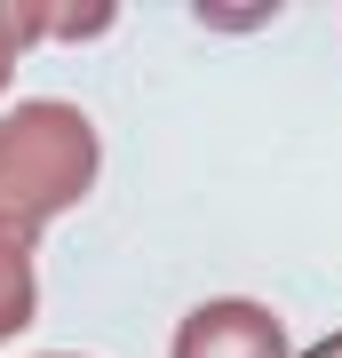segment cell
Masks as SVG:
<instances>
[{"mask_svg": "<svg viewBox=\"0 0 342 358\" xmlns=\"http://www.w3.org/2000/svg\"><path fill=\"white\" fill-rule=\"evenodd\" d=\"M96 128L80 103H16L0 112V223H16L24 239H40L64 207L88 199L96 183Z\"/></svg>", "mask_w": 342, "mask_h": 358, "instance_id": "obj_1", "label": "cell"}, {"mask_svg": "<svg viewBox=\"0 0 342 358\" xmlns=\"http://www.w3.org/2000/svg\"><path fill=\"white\" fill-rule=\"evenodd\" d=\"M167 358H294V350H287L279 310L247 303V294H215V303H199L176 327V350Z\"/></svg>", "mask_w": 342, "mask_h": 358, "instance_id": "obj_2", "label": "cell"}, {"mask_svg": "<svg viewBox=\"0 0 342 358\" xmlns=\"http://www.w3.org/2000/svg\"><path fill=\"white\" fill-rule=\"evenodd\" d=\"M40 310V279H32V239L16 223H0V343L24 334Z\"/></svg>", "mask_w": 342, "mask_h": 358, "instance_id": "obj_3", "label": "cell"}, {"mask_svg": "<svg viewBox=\"0 0 342 358\" xmlns=\"http://www.w3.org/2000/svg\"><path fill=\"white\" fill-rule=\"evenodd\" d=\"M32 40H48V8H0V80L16 72V56Z\"/></svg>", "mask_w": 342, "mask_h": 358, "instance_id": "obj_4", "label": "cell"}, {"mask_svg": "<svg viewBox=\"0 0 342 358\" xmlns=\"http://www.w3.org/2000/svg\"><path fill=\"white\" fill-rule=\"evenodd\" d=\"M318 358H342V334H334V343H327V350H318Z\"/></svg>", "mask_w": 342, "mask_h": 358, "instance_id": "obj_5", "label": "cell"}]
</instances>
